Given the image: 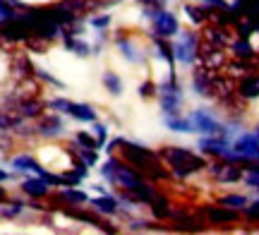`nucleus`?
<instances>
[{
	"instance_id": "obj_45",
	"label": "nucleus",
	"mask_w": 259,
	"mask_h": 235,
	"mask_svg": "<svg viewBox=\"0 0 259 235\" xmlns=\"http://www.w3.org/2000/svg\"><path fill=\"white\" fill-rule=\"evenodd\" d=\"M122 142H125V137H115L113 142H108V144H106V151H108V154H115V151H118V147H120Z\"/></svg>"
},
{
	"instance_id": "obj_26",
	"label": "nucleus",
	"mask_w": 259,
	"mask_h": 235,
	"mask_svg": "<svg viewBox=\"0 0 259 235\" xmlns=\"http://www.w3.org/2000/svg\"><path fill=\"white\" fill-rule=\"evenodd\" d=\"M44 108H48L46 104H41L38 99H24V101H19L15 106V111H17L22 118H41L44 115Z\"/></svg>"
},
{
	"instance_id": "obj_29",
	"label": "nucleus",
	"mask_w": 259,
	"mask_h": 235,
	"mask_svg": "<svg viewBox=\"0 0 259 235\" xmlns=\"http://www.w3.org/2000/svg\"><path fill=\"white\" fill-rule=\"evenodd\" d=\"M70 154H74V156H79V159L89 166V168H94L96 163H99V156H96V149H87V147H82L79 142H70Z\"/></svg>"
},
{
	"instance_id": "obj_42",
	"label": "nucleus",
	"mask_w": 259,
	"mask_h": 235,
	"mask_svg": "<svg viewBox=\"0 0 259 235\" xmlns=\"http://www.w3.org/2000/svg\"><path fill=\"white\" fill-rule=\"evenodd\" d=\"M94 125V134H96V142H99V144H106V137H108V127H106V125H101V122H92Z\"/></svg>"
},
{
	"instance_id": "obj_13",
	"label": "nucleus",
	"mask_w": 259,
	"mask_h": 235,
	"mask_svg": "<svg viewBox=\"0 0 259 235\" xmlns=\"http://www.w3.org/2000/svg\"><path fill=\"white\" fill-rule=\"evenodd\" d=\"M213 77H216V72L213 70H206V67H197L192 72V89L197 96H213Z\"/></svg>"
},
{
	"instance_id": "obj_17",
	"label": "nucleus",
	"mask_w": 259,
	"mask_h": 235,
	"mask_svg": "<svg viewBox=\"0 0 259 235\" xmlns=\"http://www.w3.org/2000/svg\"><path fill=\"white\" fill-rule=\"evenodd\" d=\"M115 46L120 48V53L125 56V60L135 63V65H139V63H144V60H147V58H144V53L137 48V43H135V41H132L125 31H118V36H115Z\"/></svg>"
},
{
	"instance_id": "obj_36",
	"label": "nucleus",
	"mask_w": 259,
	"mask_h": 235,
	"mask_svg": "<svg viewBox=\"0 0 259 235\" xmlns=\"http://www.w3.org/2000/svg\"><path fill=\"white\" fill-rule=\"evenodd\" d=\"M74 142H79V144H82V147H87V149H96V151L101 149V144L94 139L89 132H77V134H74Z\"/></svg>"
},
{
	"instance_id": "obj_16",
	"label": "nucleus",
	"mask_w": 259,
	"mask_h": 235,
	"mask_svg": "<svg viewBox=\"0 0 259 235\" xmlns=\"http://www.w3.org/2000/svg\"><path fill=\"white\" fill-rule=\"evenodd\" d=\"M202 41L204 43H211L216 48H228L233 36H231V31H228V27H219V24L209 22V27L204 29V34H202Z\"/></svg>"
},
{
	"instance_id": "obj_46",
	"label": "nucleus",
	"mask_w": 259,
	"mask_h": 235,
	"mask_svg": "<svg viewBox=\"0 0 259 235\" xmlns=\"http://www.w3.org/2000/svg\"><path fill=\"white\" fill-rule=\"evenodd\" d=\"M8 180H10V173L0 168V185H3V182H8Z\"/></svg>"
},
{
	"instance_id": "obj_25",
	"label": "nucleus",
	"mask_w": 259,
	"mask_h": 235,
	"mask_svg": "<svg viewBox=\"0 0 259 235\" xmlns=\"http://www.w3.org/2000/svg\"><path fill=\"white\" fill-rule=\"evenodd\" d=\"M149 211H151V216L156 218V221H168V218L173 216V204H170V199L166 195L158 192V197L149 204Z\"/></svg>"
},
{
	"instance_id": "obj_32",
	"label": "nucleus",
	"mask_w": 259,
	"mask_h": 235,
	"mask_svg": "<svg viewBox=\"0 0 259 235\" xmlns=\"http://www.w3.org/2000/svg\"><path fill=\"white\" fill-rule=\"evenodd\" d=\"M219 204H223V207H231V209H238V211H242V209L250 204V199H247V195H223L221 199H219Z\"/></svg>"
},
{
	"instance_id": "obj_43",
	"label": "nucleus",
	"mask_w": 259,
	"mask_h": 235,
	"mask_svg": "<svg viewBox=\"0 0 259 235\" xmlns=\"http://www.w3.org/2000/svg\"><path fill=\"white\" fill-rule=\"evenodd\" d=\"M202 5H206V8L211 10H221V8H228V3L226 0H199Z\"/></svg>"
},
{
	"instance_id": "obj_19",
	"label": "nucleus",
	"mask_w": 259,
	"mask_h": 235,
	"mask_svg": "<svg viewBox=\"0 0 259 235\" xmlns=\"http://www.w3.org/2000/svg\"><path fill=\"white\" fill-rule=\"evenodd\" d=\"M22 192L31 199H44V197L51 195V182H48L46 178H41V175H36V178H27L24 182H22Z\"/></svg>"
},
{
	"instance_id": "obj_3",
	"label": "nucleus",
	"mask_w": 259,
	"mask_h": 235,
	"mask_svg": "<svg viewBox=\"0 0 259 235\" xmlns=\"http://www.w3.org/2000/svg\"><path fill=\"white\" fill-rule=\"evenodd\" d=\"M158 101H161V111L163 115H180V106H183V89L178 82L176 70L168 72V79L158 84Z\"/></svg>"
},
{
	"instance_id": "obj_37",
	"label": "nucleus",
	"mask_w": 259,
	"mask_h": 235,
	"mask_svg": "<svg viewBox=\"0 0 259 235\" xmlns=\"http://www.w3.org/2000/svg\"><path fill=\"white\" fill-rule=\"evenodd\" d=\"M242 216L247 218V221H252V223H259V197L252 199L250 204L242 209Z\"/></svg>"
},
{
	"instance_id": "obj_34",
	"label": "nucleus",
	"mask_w": 259,
	"mask_h": 235,
	"mask_svg": "<svg viewBox=\"0 0 259 235\" xmlns=\"http://www.w3.org/2000/svg\"><path fill=\"white\" fill-rule=\"evenodd\" d=\"M252 34H257V27L252 24L247 17L238 19V24H235V36L238 38H252Z\"/></svg>"
},
{
	"instance_id": "obj_38",
	"label": "nucleus",
	"mask_w": 259,
	"mask_h": 235,
	"mask_svg": "<svg viewBox=\"0 0 259 235\" xmlns=\"http://www.w3.org/2000/svg\"><path fill=\"white\" fill-rule=\"evenodd\" d=\"M139 96L142 99H154V96H158V84H154V82H142L139 84Z\"/></svg>"
},
{
	"instance_id": "obj_47",
	"label": "nucleus",
	"mask_w": 259,
	"mask_h": 235,
	"mask_svg": "<svg viewBox=\"0 0 259 235\" xmlns=\"http://www.w3.org/2000/svg\"><path fill=\"white\" fill-rule=\"evenodd\" d=\"M8 202V192H5V187H0V204H5Z\"/></svg>"
},
{
	"instance_id": "obj_31",
	"label": "nucleus",
	"mask_w": 259,
	"mask_h": 235,
	"mask_svg": "<svg viewBox=\"0 0 259 235\" xmlns=\"http://www.w3.org/2000/svg\"><path fill=\"white\" fill-rule=\"evenodd\" d=\"M101 82H103L106 91H108L111 96H120L122 94V79L118 77V72H111V70H108V72H103Z\"/></svg>"
},
{
	"instance_id": "obj_40",
	"label": "nucleus",
	"mask_w": 259,
	"mask_h": 235,
	"mask_svg": "<svg viewBox=\"0 0 259 235\" xmlns=\"http://www.w3.org/2000/svg\"><path fill=\"white\" fill-rule=\"evenodd\" d=\"M34 77H38V79H44V82H48V84H53V86H60L63 89V82H58L53 75H48L46 70H41V67H34Z\"/></svg>"
},
{
	"instance_id": "obj_8",
	"label": "nucleus",
	"mask_w": 259,
	"mask_h": 235,
	"mask_svg": "<svg viewBox=\"0 0 259 235\" xmlns=\"http://www.w3.org/2000/svg\"><path fill=\"white\" fill-rule=\"evenodd\" d=\"M120 159L127 161L130 166H135V168H142V166H147L149 161L158 159L156 151H151L149 147H142L137 142H122L120 144Z\"/></svg>"
},
{
	"instance_id": "obj_35",
	"label": "nucleus",
	"mask_w": 259,
	"mask_h": 235,
	"mask_svg": "<svg viewBox=\"0 0 259 235\" xmlns=\"http://www.w3.org/2000/svg\"><path fill=\"white\" fill-rule=\"evenodd\" d=\"M22 211H24V204H22V202H5V209L0 211V216H5V218H17Z\"/></svg>"
},
{
	"instance_id": "obj_9",
	"label": "nucleus",
	"mask_w": 259,
	"mask_h": 235,
	"mask_svg": "<svg viewBox=\"0 0 259 235\" xmlns=\"http://www.w3.org/2000/svg\"><path fill=\"white\" fill-rule=\"evenodd\" d=\"M190 120H192V127L194 132L199 134H221L223 132V122L206 108H197L190 113Z\"/></svg>"
},
{
	"instance_id": "obj_15",
	"label": "nucleus",
	"mask_w": 259,
	"mask_h": 235,
	"mask_svg": "<svg viewBox=\"0 0 259 235\" xmlns=\"http://www.w3.org/2000/svg\"><path fill=\"white\" fill-rule=\"evenodd\" d=\"M235 94H238V99H242V101H254V99H259V70L240 77V82L235 84Z\"/></svg>"
},
{
	"instance_id": "obj_30",
	"label": "nucleus",
	"mask_w": 259,
	"mask_h": 235,
	"mask_svg": "<svg viewBox=\"0 0 259 235\" xmlns=\"http://www.w3.org/2000/svg\"><path fill=\"white\" fill-rule=\"evenodd\" d=\"M259 70V58L254 60H233L231 65H228V72L231 75H250V72H257Z\"/></svg>"
},
{
	"instance_id": "obj_7",
	"label": "nucleus",
	"mask_w": 259,
	"mask_h": 235,
	"mask_svg": "<svg viewBox=\"0 0 259 235\" xmlns=\"http://www.w3.org/2000/svg\"><path fill=\"white\" fill-rule=\"evenodd\" d=\"M197 214H199L209 226H228V223H238L242 218V211L223 207V204H204V207H199Z\"/></svg>"
},
{
	"instance_id": "obj_44",
	"label": "nucleus",
	"mask_w": 259,
	"mask_h": 235,
	"mask_svg": "<svg viewBox=\"0 0 259 235\" xmlns=\"http://www.w3.org/2000/svg\"><path fill=\"white\" fill-rule=\"evenodd\" d=\"M135 3L142 8H163L166 5V0H135Z\"/></svg>"
},
{
	"instance_id": "obj_2",
	"label": "nucleus",
	"mask_w": 259,
	"mask_h": 235,
	"mask_svg": "<svg viewBox=\"0 0 259 235\" xmlns=\"http://www.w3.org/2000/svg\"><path fill=\"white\" fill-rule=\"evenodd\" d=\"M144 17L151 22V34L149 36L176 38L178 31H180L178 17L166 8H144Z\"/></svg>"
},
{
	"instance_id": "obj_4",
	"label": "nucleus",
	"mask_w": 259,
	"mask_h": 235,
	"mask_svg": "<svg viewBox=\"0 0 259 235\" xmlns=\"http://www.w3.org/2000/svg\"><path fill=\"white\" fill-rule=\"evenodd\" d=\"M199 46H202V36L194 31H178L176 43H173V53H176V63L192 67L199 60Z\"/></svg>"
},
{
	"instance_id": "obj_33",
	"label": "nucleus",
	"mask_w": 259,
	"mask_h": 235,
	"mask_svg": "<svg viewBox=\"0 0 259 235\" xmlns=\"http://www.w3.org/2000/svg\"><path fill=\"white\" fill-rule=\"evenodd\" d=\"M118 161H120V159L111 154V159L101 163V178L106 180V182H111V185H113V180H115V168H118Z\"/></svg>"
},
{
	"instance_id": "obj_27",
	"label": "nucleus",
	"mask_w": 259,
	"mask_h": 235,
	"mask_svg": "<svg viewBox=\"0 0 259 235\" xmlns=\"http://www.w3.org/2000/svg\"><path fill=\"white\" fill-rule=\"evenodd\" d=\"M154 41V46L158 51V58L161 60H166L170 70H176V53H173V43H170V38H161V36H151Z\"/></svg>"
},
{
	"instance_id": "obj_5",
	"label": "nucleus",
	"mask_w": 259,
	"mask_h": 235,
	"mask_svg": "<svg viewBox=\"0 0 259 235\" xmlns=\"http://www.w3.org/2000/svg\"><path fill=\"white\" fill-rule=\"evenodd\" d=\"M206 173L211 175L213 182L219 185H233V182H240L242 175H245V168L240 163H231V161L223 159H213L209 166H206Z\"/></svg>"
},
{
	"instance_id": "obj_6",
	"label": "nucleus",
	"mask_w": 259,
	"mask_h": 235,
	"mask_svg": "<svg viewBox=\"0 0 259 235\" xmlns=\"http://www.w3.org/2000/svg\"><path fill=\"white\" fill-rule=\"evenodd\" d=\"M46 106L51 111L70 115V118H74V120H79V122H96V118H99L92 106L77 104V101H70V99H53V101H48Z\"/></svg>"
},
{
	"instance_id": "obj_10",
	"label": "nucleus",
	"mask_w": 259,
	"mask_h": 235,
	"mask_svg": "<svg viewBox=\"0 0 259 235\" xmlns=\"http://www.w3.org/2000/svg\"><path fill=\"white\" fill-rule=\"evenodd\" d=\"M202 67L206 70H213V72H221L226 63H228V58H226V48H216L211 43H204L199 46V60H197Z\"/></svg>"
},
{
	"instance_id": "obj_24",
	"label": "nucleus",
	"mask_w": 259,
	"mask_h": 235,
	"mask_svg": "<svg viewBox=\"0 0 259 235\" xmlns=\"http://www.w3.org/2000/svg\"><path fill=\"white\" fill-rule=\"evenodd\" d=\"M185 15L187 19L192 22L194 27H204V24H209V17H211V8H206V5H192V3H185Z\"/></svg>"
},
{
	"instance_id": "obj_22",
	"label": "nucleus",
	"mask_w": 259,
	"mask_h": 235,
	"mask_svg": "<svg viewBox=\"0 0 259 235\" xmlns=\"http://www.w3.org/2000/svg\"><path fill=\"white\" fill-rule=\"evenodd\" d=\"M228 48H231L233 58H238V60H254V58H257V48L252 46L250 38H238L235 36Z\"/></svg>"
},
{
	"instance_id": "obj_20",
	"label": "nucleus",
	"mask_w": 259,
	"mask_h": 235,
	"mask_svg": "<svg viewBox=\"0 0 259 235\" xmlns=\"http://www.w3.org/2000/svg\"><path fill=\"white\" fill-rule=\"evenodd\" d=\"M12 168L19 170V173H36V175H46L48 170L38 163L31 154H17V156H12Z\"/></svg>"
},
{
	"instance_id": "obj_18",
	"label": "nucleus",
	"mask_w": 259,
	"mask_h": 235,
	"mask_svg": "<svg viewBox=\"0 0 259 235\" xmlns=\"http://www.w3.org/2000/svg\"><path fill=\"white\" fill-rule=\"evenodd\" d=\"M89 209H94L99 216H118L120 214V202H118V197H111V192H108V195L89 199Z\"/></svg>"
},
{
	"instance_id": "obj_23",
	"label": "nucleus",
	"mask_w": 259,
	"mask_h": 235,
	"mask_svg": "<svg viewBox=\"0 0 259 235\" xmlns=\"http://www.w3.org/2000/svg\"><path fill=\"white\" fill-rule=\"evenodd\" d=\"M63 132H65V122L58 115H46L36 127V134H41V137H60Z\"/></svg>"
},
{
	"instance_id": "obj_14",
	"label": "nucleus",
	"mask_w": 259,
	"mask_h": 235,
	"mask_svg": "<svg viewBox=\"0 0 259 235\" xmlns=\"http://www.w3.org/2000/svg\"><path fill=\"white\" fill-rule=\"evenodd\" d=\"M228 147H231V142H226L221 134H202V139H199V151L211 159H221L228 151Z\"/></svg>"
},
{
	"instance_id": "obj_39",
	"label": "nucleus",
	"mask_w": 259,
	"mask_h": 235,
	"mask_svg": "<svg viewBox=\"0 0 259 235\" xmlns=\"http://www.w3.org/2000/svg\"><path fill=\"white\" fill-rule=\"evenodd\" d=\"M89 24H92L94 29L103 31L106 27H111V15H99V17H89Z\"/></svg>"
},
{
	"instance_id": "obj_41",
	"label": "nucleus",
	"mask_w": 259,
	"mask_h": 235,
	"mask_svg": "<svg viewBox=\"0 0 259 235\" xmlns=\"http://www.w3.org/2000/svg\"><path fill=\"white\" fill-rule=\"evenodd\" d=\"M15 15H17V12H15V10L10 8V3H5V0H0V24H5V22H8V19H12Z\"/></svg>"
},
{
	"instance_id": "obj_11",
	"label": "nucleus",
	"mask_w": 259,
	"mask_h": 235,
	"mask_svg": "<svg viewBox=\"0 0 259 235\" xmlns=\"http://www.w3.org/2000/svg\"><path fill=\"white\" fill-rule=\"evenodd\" d=\"M233 149L240 154L245 163H250V161H259V137L257 132H240L231 144Z\"/></svg>"
},
{
	"instance_id": "obj_28",
	"label": "nucleus",
	"mask_w": 259,
	"mask_h": 235,
	"mask_svg": "<svg viewBox=\"0 0 259 235\" xmlns=\"http://www.w3.org/2000/svg\"><path fill=\"white\" fill-rule=\"evenodd\" d=\"M163 122H166L168 130L173 132H194L190 115H163Z\"/></svg>"
},
{
	"instance_id": "obj_12",
	"label": "nucleus",
	"mask_w": 259,
	"mask_h": 235,
	"mask_svg": "<svg viewBox=\"0 0 259 235\" xmlns=\"http://www.w3.org/2000/svg\"><path fill=\"white\" fill-rule=\"evenodd\" d=\"M51 204H58L53 209H63V207H84V204H89V197H87V192L82 190H77V185H65L60 187L56 197L51 199Z\"/></svg>"
},
{
	"instance_id": "obj_21",
	"label": "nucleus",
	"mask_w": 259,
	"mask_h": 235,
	"mask_svg": "<svg viewBox=\"0 0 259 235\" xmlns=\"http://www.w3.org/2000/svg\"><path fill=\"white\" fill-rule=\"evenodd\" d=\"M63 43L67 51H72V53H77L79 58H87V56H92V46L87 43V41H82L79 38V34H72L70 29H63Z\"/></svg>"
},
{
	"instance_id": "obj_1",
	"label": "nucleus",
	"mask_w": 259,
	"mask_h": 235,
	"mask_svg": "<svg viewBox=\"0 0 259 235\" xmlns=\"http://www.w3.org/2000/svg\"><path fill=\"white\" fill-rule=\"evenodd\" d=\"M158 156H161V161H166L168 168H170V175L178 180L192 178L197 173L206 170V166H209V161L204 159L202 154H194L187 147H163Z\"/></svg>"
},
{
	"instance_id": "obj_48",
	"label": "nucleus",
	"mask_w": 259,
	"mask_h": 235,
	"mask_svg": "<svg viewBox=\"0 0 259 235\" xmlns=\"http://www.w3.org/2000/svg\"><path fill=\"white\" fill-rule=\"evenodd\" d=\"M254 132H257V137H259V122H257V127H254Z\"/></svg>"
}]
</instances>
